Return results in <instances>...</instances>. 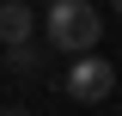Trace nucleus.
<instances>
[{
	"mask_svg": "<svg viewBox=\"0 0 122 116\" xmlns=\"http://www.w3.org/2000/svg\"><path fill=\"white\" fill-rule=\"evenodd\" d=\"M61 92L73 104H104L110 92H116V67H110L98 49H86V55H73V67L61 73Z\"/></svg>",
	"mask_w": 122,
	"mask_h": 116,
	"instance_id": "nucleus-2",
	"label": "nucleus"
},
{
	"mask_svg": "<svg viewBox=\"0 0 122 116\" xmlns=\"http://www.w3.org/2000/svg\"><path fill=\"white\" fill-rule=\"evenodd\" d=\"M6 73L37 79V73H49V61H43V49H30V43H6Z\"/></svg>",
	"mask_w": 122,
	"mask_h": 116,
	"instance_id": "nucleus-4",
	"label": "nucleus"
},
{
	"mask_svg": "<svg viewBox=\"0 0 122 116\" xmlns=\"http://www.w3.org/2000/svg\"><path fill=\"white\" fill-rule=\"evenodd\" d=\"M110 6H116V12H122V0H110Z\"/></svg>",
	"mask_w": 122,
	"mask_h": 116,
	"instance_id": "nucleus-5",
	"label": "nucleus"
},
{
	"mask_svg": "<svg viewBox=\"0 0 122 116\" xmlns=\"http://www.w3.org/2000/svg\"><path fill=\"white\" fill-rule=\"evenodd\" d=\"M43 31H49V49L86 55V49H98V37H104V18H98L92 0H49L43 6Z\"/></svg>",
	"mask_w": 122,
	"mask_h": 116,
	"instance_id": "nucleus-1",
	"label": "nucleus"
},
{
	"mask_svg": "<svg viewBox=\"0 0 122 116\" xmlns=\"http://www.w3.org/2000/svg\"><path fill=\"white\" fill-rule=\"evenodd\" d=\"M30 31H37V6L0 0V43H30Z\"/></svg>",
	"mask_w": 122,
	"mask_h": 116,
	"instance_id": "nucleus-3",
	"label": "nucleus"
}]
</instances>
